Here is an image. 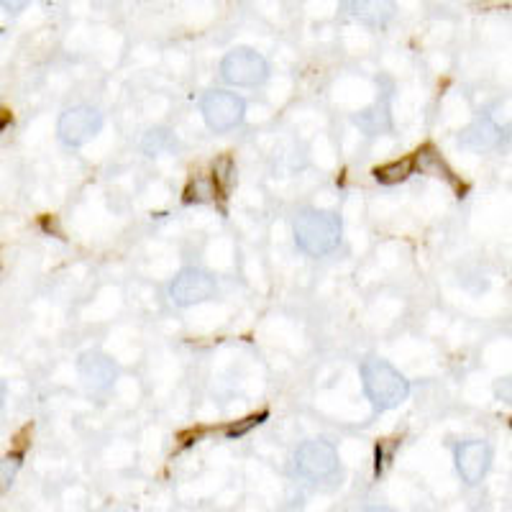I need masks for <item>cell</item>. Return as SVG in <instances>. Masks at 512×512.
I'll return each mask as SVG.
<instances>
[{"label":"cell","instance_id":"cell-8","mask_svg":"<svg viewBox=\"0 0 512 512\" xmlns=\"http://www.w3.org/2000/svg\"><path fill=\"white\" fill-rule=\"evenodd\" d=\"M489 446L484 441H466L456 448V469L466 484H479L489 469Z\"/></svg>","mask_w":512,"mask_h":512},{"label":"cell","instance_id":"cell-2","mask_svg":"<svg viewBox=\"0 0 512 512\" xmlns=\"http://www.w3.org/2000/svg\"><path fill=\"white\" fill-rule=\"evenodd\" d=\"M361 379H364V392H367L374 410H379V413L400 408L410 395L408 379L402 377L390 361L384 359H369L361 367Z\"/></svg>","mask_w":512,"mask_h":512},{"label":"cell","instance_id":"cell-16","mask_svg":"<svg viewBox=\"0 0 512 512\" xmlns=\"http://www.w3.org/2000/svg\"><path fill=\"white\" fill-rule=\"evenodd\" d=\"M18 466H21V456L18 454L6 456V459H3V484H6V487L13 482V477H16Z\"/></svg>","mask_w":512,"mask_h":512},{"label":"cell","instance_id":"cell-13","mask_svg":"<svg viewBox=\"0 0 512 512\" xmlns=\"http://www.w3.org/2000/svg\"><path fill=\"white\" fill-rule=\"evenodd\" d=\"M216 192V180H203V177H198V180L190 182V187L185 190V203H205V200L213 198Z\"/></svg>","mask_w":512,"mask_h":512},{"label":"cell","instance_id":"cell-10","mask_svg":"<svg viewBox=\"0 0 512 512\" xmlns=\"http://www.w3.org/2000/svg\"><path fill=\"white\" fill-rule=\"evenodd\" d=\"M80 377L93 390H103L116 379V367H113V361L108 356L98 354V351H88L80 359Z\"/></svg>","mask_w":512,"mask_h":512},{"label":"cell","instance_id":"cell-9","mask_svg":"<svg viewBox=\"0 0 512 512\" xmlns=\"http://www.w3.org/2000/svg\"><path fill=\"white\" fill-rule=\"evenodd\" d=\"M502 139V131L492 118H477L469 128H464L459 136V144L469 152H489V149H495Z\"/></svg>","mask_w":512,"mask_h":512},{"label":"cell","instance_id":"cell-3","mask_svg":"<svg viewBox=\"0 0 512 512\" xmlns=\"http://www.w3.org/2000/svg\"><path fill=\"white\" fill-rule=\"evenodd\" d=\"M223 80L239 88H251V85H262L269 75L267 59L249 47H239L228 52L221 62Z\"/></svg>","mask_w":512,"mask_h":512},{"label":"cell","instance_id":"cell-12","mask_svg":"<svg viewBox=\"0 0 512 512\" xmlns=\"http://www.w3.org/2000/svg\"><path fill=\"white\" fill-rule=\"evenodd\" d=\"M415 172V157H405L400 162L382 164V167L374 169V180L379 185H397V182H405Z\"/></svg>","mask_w":512,"mask_h":512},{"label":"cell","instance_id":"cell-6","mask_svg":"<svg viewBox=\"0 0 512 512\" xmlns=\"http://www.w3.org/2000/svg\"><path fill=\"white\" fill-rule=\"evenodd\" d=\"M213 295H216V280L208 272H203V269H182L175 277V282L169 285V297L180 308L205 303Z\"/></svg>","mask_w":512,"mask_h":512},{"label":"cell","instance_id":"cell-1","mask_svg":"<svg viewBox=\"0 0 512 512\" xmlns=\"http://www.w3.org/2000/svg\"><path fill=\"white\" fill-rule=\"evenodd\" d=\"M297 249L308 256H326L341 244V218L328 210H300L292 223Z\"/></svg>","mask_w":512,"mask_h":512},{"label":"cell","instance_id":"cell-15","mask_svg":"<svg viewBox=\"0 0 512 512\" xmlns=\"http://www.w3.org/2000/svg\"><path fill=\"white\" fill-rule=\"evenodd\" d=\"M164 144H167V134H164V131H159V128L157 131H149L144 139V152L149 154V157H157L164 149Z\"/></svg>","mask_w":512,"mask_h":512},{"label":"cell","instance_id":"cell-5","mask_svg":"<svg viewBox=\"0 0 512 512\" xmlns=\"http://www.w3.org/2000/svg\"><path fill=\"white\" fill-rule=\"evenodd\" d=\"M200 111H203L208 128L221 134V131H231V128L239 126L241 118H244V100L239 95L226 93V90H213L203 98Z\"/></svg>","mask_w":512,"mask_h":512},{"label":"cell","instance_id":"cell-11","mask_svg":"<svg viewBox=\"0 0 512 512\" xmlns=\"http://www.w3.org/2000/svg\"><path fill=\"white\" fill-rule=\"evenodd\" d=\"M351 13L359 18L361 24L372 29H384L395 18V0H354Z\"/></svg>","mask_w":512,"mask_h":512},{"label":"cell","instance_id":"cell-14","mask_svg":"<svg viewBox=\"0 0 512 512\" xmlns=\"http://www.w3.org/2000/svg\"><path fill=\"white\" fill-rule=\"evenodd\" d=\"M264 420H267V413H259V415H249V418H244L241 420L239 425H233V428H228V433L226 436L231 438H241V436H246V433L251 431V428H256V425H262Z\"/></svg>","mask_w":512,"mask_h":512},{"label":"cell","instance_id":"cell-17","mask_svg":"<svg viewBox=\"0 0 512 512\" xmlns=\"http://www.w3.org/2000/svg\"><path fill=\"white\" fill-rule=\"evenodd\" d=\"M0 3H3V8H6L8 13H21L29 6L31 0H0Z\"/></svg>","mask_w":512,"mask_h":512},{"label":"cell","instance_id":"cell-4","mask_svg":"<svg viewBox=\"0 0 512 512\" xmlns=\"http://www.w3.org/2000/svg\"><path fill=\"white\" fill-rule=\"evenodd\" d=\"M100 128H103V116L90 105H77L62 113L57 131L67 146H85L100 134Z\"/></svg>","mask_w":512,"mask_h":512},{"label":"cell","instance_id":"cell-7","mask_svg":"<svg viewBox=\"0 0 512 512\" xmlns=\"http://www.w3.org/2000/svg\"><path fill=\"white\" fill-rule=\"evenodd\" d=\"M295 464L297 472L303 474L305 479H313V482L326 479L338 469L336 448L326 441H305L303 446L297 448Z\"/></svg>","mask_w":512,"mask_h":512}]
</instances>
